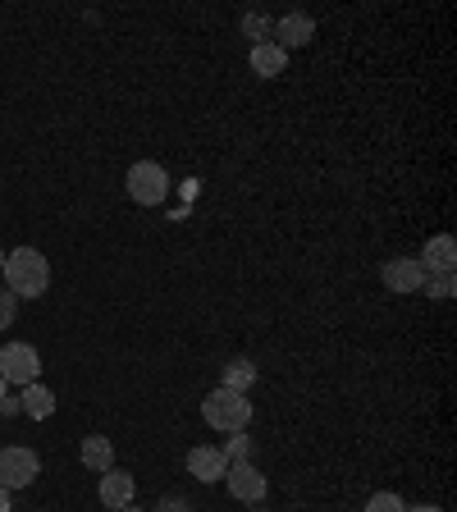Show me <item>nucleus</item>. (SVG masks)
<instances>
[{
	"label": "nucleus",
	"instance_id": "nucleus-1",
	"mask_svg": "<svg viewBox=\"0 0 457 512\" xmlns=\"http://www.w3.org/2000/svg\"><path fill=\"white\" fill-rule=\"evenodd\" d=\"M0 275H5V288L14 298H42L46 284H51V261L37 247H14V252H5Z\"/></svg>",
	"mask_w": 457,
	"mask_h": 512
},
{
	"label": "nucleus",
	"instance_id": "nucleus-2",
	"mask_svg": "<svg viewBox=\"0 0 457 512\" xmlns=\"http://www.w3.org/2000/svg\"><path fill=\"white\" fill-rule=\"evenodd\" d=\"M202 416L211 430H224V435H238L252 421V403L247 394H234V389H211V398L202 403Z\"/></svg>",
	"mask_w": 457,
	"mask_h": 512
},
{
	"label": "nucleus",
	"instance_id": "nucleus-3",
	"mask_svg": "<svg viewBox=\"0 0 457 512\" xmlns=\"http://www.w3.org/2000/svg\"><path fill=\"white\" fill-rule=\"evenodd\" d=\"M0 375L14 389H28V384L42 380V352L32 348V343H5L0 348Z\"/></svg>",
	"mask_w": 457,
	"mask_h": 512
},
{
	"label": "nucleus",
	"instance_id": "nucleus-4",
	"mask_svg": "<svg viewBox=\"0 0 457 512\" xmlns=\"http://www.w3.org/2000/svg\"><path fill=\"white\" fill-rule=\"evenodd\" d=\"M128 197L138 206H160L165 197H170V174H165V165H156V160H138L133 170H128Z\"/></svg>",
	"mask_w": 457,
	"mask_h": 512
},
{
	"label": "nucleus",
	"instance_id": "nucleus-5",
	"mask_svg": "<svg viewBox=\"0 0 457 512\" xmlns=\"http://www.w3.org/2000/svg\"><path fill=\"white\" fill-rule=\"evenodd\" d=\"M37 471H42V458L32 453L28 444H5L0 448V485L5 490H28L32 480H37Z\"/></svg>",
	"mask_w": 457,
	"mask_h": 512
},
{
	"label": "nucleus",
	"instance_id": "nucleus-6",
	"mask_svg": "<svg viewBox=\"0 0 457 512\" xmlns=\"http://www.w3.org/2000/svg\"><path fill=\"white\" fill-rule=\"evenodd\" d=\"M224 485H229V494H234L238 503H261V499H266V490H270V480L261 476V467H256V462H229Z\"/></svg>",
	"mask_w": 457,
	"mask_h": 512
},
{
	"label": "nucleus",
	"instance_id": "nucleus-7",
	"mask_svg": "<svg viewBox=\"0 0 457 512\" xmlns=\"http://www.w3.org/2000/svg\"><path fill=\"white\" fill-rule=\"evenodd\" d=\"M224 471H229V458H224L220 444H197L188 448V476L202 480V485H215V480H224Z\"/></svg>",
	"mask_w": 457,
	"mask_h": 512
},
{
	"label": "nucleus",
	"instance_id": "nucleus-8",
	"mask_svg": "<svg viewBox=\"0 0 457 512\" xmlns=\"http://www.w3.org/2000/svg\"><path fill=\"white\" fill-rule=\"evenodd\" d=\"M380 275H384V288H389V293H421V288H426V270H421L416 256H394Z\"/></svg>",
	"mask_w": 457,
	"mask_h": 512
},
{
	"label": "nucleus",
	"instance_id": "nucleus-9",
	"mask_svg": "<svg viewBox=\"0 0 457 512\" xmlns=\"http://www.w3.org/2000/svg\"><path fill=\"white\" fill-rule=\"evenodd\" d=\"M96 494H101V503H106L110 512H119L138 499V480L128 476V471L110 467V471H101V480H96Z\"/></svg>",
	"mask_w": 457,
	"mask_h": 512
},
{
	"label": "nucleus",
	"instance_id": "nucleus-10",
	"mask_svg": "<svg viewBox=\"0 0 457 512\" xmlns=\"http://www.w3.org/2000/svg\"><path fill=\"white\" fill-rule=\"evenodd\" d=\"M311 37H316V19L311 14H284V19H275V32H270V42L279 46V51H298V46H307Z\"/></svg>",
	"mask_w": 457,
	"mask_h": 512
},
{
	"label": "nucleus",
	"instance_id": "nucleus-11",
	"mask_svg": "<svg viewBox=\"0 0 457 512\" xmlns=\"http://www.w3.org/2000/svg\"><path fill=\"white\" fill-rule=\"evenodd\" d=\"M453 261H457V243H453V234H435V238L426 243V252H421V270H426V275L453 270Z\"/></svg>",
	"mask_w": 457,
	"mask_h": 512
},
{
	"label": "nucleus",
	"instance_id": "nucleus-12",
	"mask_svg": "<svg viewBox=\"0 0 457 512\" xmlns=\"http://www.w3.org/2000/svg\"><path fill=\"white\" fill-rule=\"evenodd\" d=\"M247 60H252V74L256 78H279L288 69V51H279L275 42H256Z\"/></svg>",
	"mask_w": 457,
	"mask_h": 512
},
{
	"label": "nucleus",
	"instance_id": "nucleus-13",
	"mask_svg": "<svg viewBox=\"0 0 457 512\" xmlns=\"http://www.w3.org/2000/svg\"><path fill=\"white\" fill-rule=\"evenodd\" d=\"M78 458H83L87 471H96V476H101V471L115 467V444H110L106 435H87L83 448H78Z\"/></svg>",
	"mask_w": 457,
	"mask_h": 512
},
{
	"label": "nucleus",
	"instance_id": "nucleus-14",
	"mask_svg": "<svg viewBox=\"0 0 457 512\" xmlns=\"http://www.w3.org/2000/svg\"><path fill=\"white\" fill-rule=\"evenodd\" d=\"M19 407H23V416H28V421H46V416H55V394L46 389L42 380H37V384H28V389L19 394Z\"/></svg>",
	"mask_w": 457,
	"mask_h": 512
},
{
	"label": "nucleus",
	"instance_id": "nucleus-15",
	"mask_svg": "<svg viewBox=\"0 0 457 512\" xmlns=\"http://www.w3.org/2000/svg\"><path fill=\"white\" fill-rule=\"evenodd\" d=\"M256 384V366L247 357H234V362H224L220 371V389H234V394H247Z\"/></svg>",
	"mask_w": 457,
	"mask_h": 512
},
{
	"label": "nucleus",
	"instance_id": "nucleus-16",
	"mask_svg": "<svg viewBox=\"0 0 457 512\" xmlns=\"http://www.w3.org/2000/svg\"><path fill=\"white\" fill-rule=\"evenodd\" d=\"M243 32L256 37V42H270V32H275V19L270 14H243ZM252 42V46H256Z\"/></svg>",
	"mask_w": 457,
	"mask_h": 512
},
{
	"label": "nucleus",
	"instance_id": "nucleus-17",
	"mask_svg": "<svg viewBox=\"0 0 457 512\" xmlns=\"http://www.w3.org/2000/svg\"><path fill=\"white\" fill-rule=\"evenodd\" d=\"M366 512H407V503H403V494L380 490V494H371V499H366Z\"/></svg>",
	"mask_w": 457,
	"mask_h": 512
},
{
	"label": "nucleus",
	"instance_id": "nucleus-18",
	"mask_svg": "<svg viewBox=\"0 0 457 512\" xmlns=\"http://www.w3.org/2000/svg\"><path fill=\"white\" fill-rule=\"evenodd\" d=\"M426 288H430V298H453L457 293V279H453V270H439V275H426Z\"/></svg>",
	"mask_w": 457,
	"mask_h": 512
},
{
	"label": "nucleus",
	"instance_id": "nucleus-19",
	"mask_svg": "<svg viewBox=\"0 0 457 512\" xmlns=\"http://www.w3.org/2000/svg\"><path fill=\"white\" fill-rule=\"evenodd\" d=\"M224 458H229V462H252V439H247V430L229 435V444H224Z\"/></svg>",
	"mask_w": 457,
	"mask_h": 512
},
{
	"label": "nucleus",
	"instance_id": "nucleus-20",
	"mask_svg": "<svg viewBox=\"0 0 457 512\" xmlns=\"http://www.w3.org/2000/svg\"><path fill=\"white\" fill-rule=\"evenodd\" d=\"M14 311H19V298H14L10 288H0V330L14 325Z\"/></svg>",
	"mask_w": 457,
	"mask_h": 512
},
{
	"label": "nucleus",
	"instance_id": "nucleus-21",
	"mask_svg": "<svg viewBox=\"0 0 457 512\" xmlns=\"http://www.w3.org/2000/svg\"><path fill=\"white\" fill-rule=\"evenodd\" d=\"M156 512H192V508H188V499H183V494H170V499H160Z\"/></svg>",
	"mask_w": 457,
	"mask_h": 512
},
{
	"label": "nucleus",
	"instance_id": "nucleus-22",
	"mask_svg": "<svg viewBox=\"0 0 457 512\" xmlns=\"http://www.w3.org/2000/svg\"><path fill=\"white\" fill-rule=\"evenodd\" d=\"M23 407H19V398H0V416H19Z\"/></svg>",
	"mask_w": 457,
	"mask_h": 512
},
{
	"label": "nucleus",
	"instance_id": "nucleus-23",
	"mask_svg": "<svg viewBox=\"0 0 457 512\" xmlns=\"http://www.w3.org/2000/svg\"><path fill=\"white\" fill-rule=\"evenodd\" d=\"M0 512H10V490L0 485Z\"/></svg>",
	"mask_w": 457,
	"mask_h": 512
},
{
	"label": "nucleus",
	"instance_id": "nucleus-24",
	"mask_svg": "<svg viewBox=\"0 0 457 512\" xmlns=\"http://www.w3.org/2000/svg\"><path fill=\"white\" fill-rule=\"evenodd\" d=\"M407 512H444V508H435V503H421V508H407Z\"/></svg>",
	"mask_w": 457,
	"mask_h": 512
},
{
	"label": "nucleus",
	"instance_id": "nucleus-25",
	"mask_svg": "<svg viewBox=\"0 0 457 512\" xmlns=\"http://www.w3.org/2000/svg\"><path fill=\"white\" fill-rule=\"evenodd\" d=\"M119 512H142V508H138V503H128V508H119Z\"/></svg>",
	"mask_w": 457,
	"mask_h": 512
},
{
	"label": "nucleus",
	"instance_id": "nucleus-26",
	"mask_svg": "<svg viewBox=\"0 0 457 512\" xmlns=\"http://www.w3.org/2000/svg\"><path fill=\"white\" fill-rule=\"evenodd\" d=\"M5 389H10V384H5V375H0V398H5Z\"/></svg>",
	"mask_w": 457,
	"mask_h": 512
},
{
	"label": "nucleus",
	"instance_id": "nucleus-27",
	"mask_svg": "<svg viewBox=\"0 0 457 512\" xmlns=\"http://www.w3.org/2000/svg\"><path fill=\"white\" fill-rule=\"evenodd\" d=\"M0 270H5V252H0Z\"/></svg>",
	"mask_w": 457,
	"mask_h": 512
}]
</instances>
